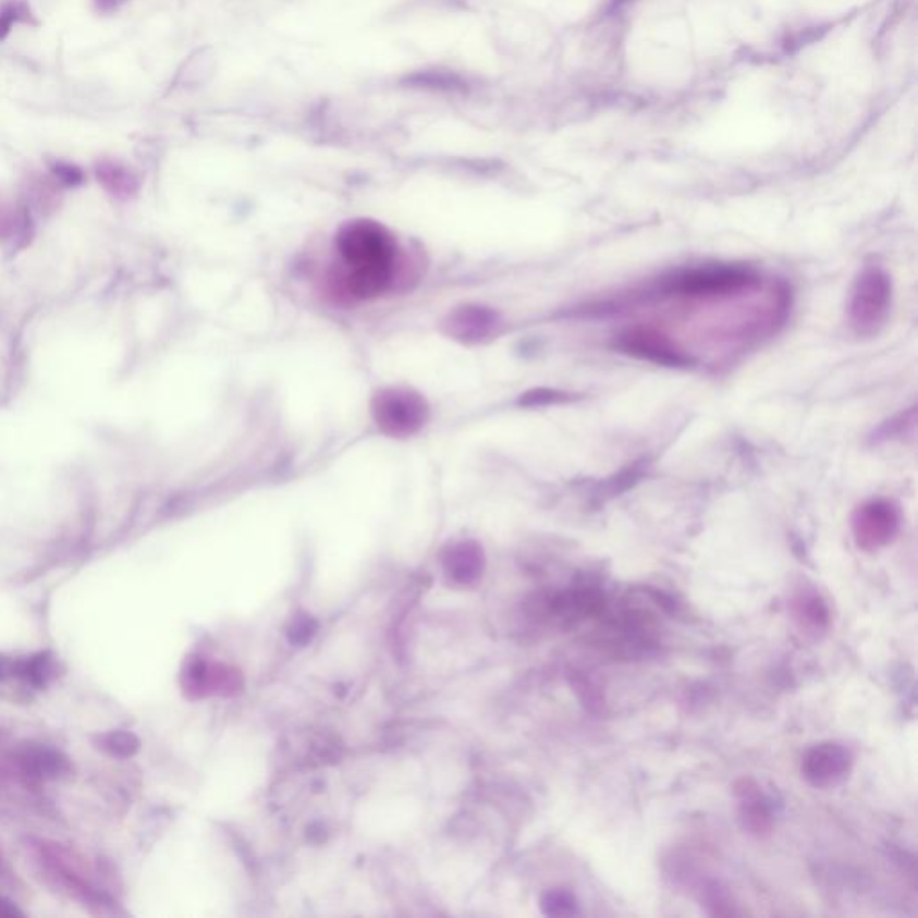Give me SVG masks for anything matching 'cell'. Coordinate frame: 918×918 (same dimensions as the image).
Returning a JSON list of instances; mask_svg holds the SVG:
<instances>
[{"label":"cell","instance_id":"6da1fadb","mask_svg":"<svg viewBox=\"0 0 918 918\" xmlns=\"http://www.w3.org/2000/svg\"><path fill=\"white\" fill-rule=\"evenodd\" d=\"M335 244L345 266L343 287L348 295L376 298L390 287L399 265V246L384 224L356 219L341 227Z\"/></svg>","mask_w":918,"mask_h":918},{"label":"cell","instance_id":"7a4b0ae2","mask_svg":"<svg viewBox=\"0 0 918 918\" xmlns=\"http://www.w3.org/2000/svg\"><path fill=\"white\" fill-rule=\"evenodd\" d=\"M892 277L883 266L870 265L859 271L854 282L848 320L854 332L862 338L879 334L892 310Z\"/></svg>","mask_w":918,"mask_h":918},{"label":"cell","instance_id":"3957f363","mask_svg":"<svg viewBox=\"0 0 918 918\" xmlns=\"http://www.w3.org/2000/svg\"><path fill=\"white\" fill-rule=\"evenodd\" d=\"M761 280L756 269L743 265H712L703 268L687 269L665 280L664 293L668 295L690 296V298H711L729 296L743 290L756 287Z\"/></svg>","mask_w":918,"mask_h":918},{"label":"cell","instance_id":"277c9868","mask_svg":"<svg viewBox=\"0 0 918 918\" xmlns=\"http://www.w3.org/2000/svg\"><path fill=\"white\" fill-rule=\"evenodd\" d=\"M371 415L377 427L393 438L413 437L429 420V404L426 399L404 385L385 388L371 401Z\"/></svg>","mask_w":918,"mask_h":918},{"label":"cell","instance_id":"5b68a950","mask_svg":"<svg viewBox=\"0 0 918 918\" xmlns=\"http://www.w3.org/2000/svg\"><path fill=\"white\" fill-rule=\"evenodd\" d=\"M615 351L665 368H689L695 360L675 341L651 327L635 326L615 335Z\"/></svg>","mask_w":918,"mask_h":918},{"label":"cell","instance_id":"8992f818","mask_svg":"<svg viewBox=\"0 0 918 918\" xmlns=\"http://www.w3.org/2000/svg\"><path fill=\"white\" fill-rule=\"evenodd\" d=\"M901 510L889 499H872L854 512L853 537L861 551L873 553L886 548L901 531Z\"/></svg>","mask_w":918,"mask_h":918},{"label":"cell","instance_id":"52a82bcc","mask_svg":"<svg viewBox=\"0 0 918 918\" xmlns=\"http://www.w3.org/2000/svg\"><path fill=\"white\" fill-rule=\"evenodd\" d=\"M853 751L840 743H820L807 750L801 761V775L820 790L842 784L853 770Z\"/></svg>","mask_w":918,"mask_h":918},{"label":"cell","instance_id":"ba28073f","mask_svg":"<svg viewBox=\"0 0 918 918\" xmlns=\"http://www.w3.org/2000/svg\"><path fill=\"white\" fill-rule=\"evenodd\" d=\"M737 807L740 825L748 834L757 837L770 836L775 825V815L770 797L754 779L736 782Z\"/></svg>","mask_w":918,"mask_h":918},{"label":"cell","instance_id":"9c48e42d","mask_svg":"<svg viewBox=\"0 0 918 918\" xmlns=\"http://www.w3.org/2000/svg\"><path fill=\"white\" fill-rule=\"evenodd\" d=\"M446 332L463 343H481L498 332L501 316L498 310L481 305H467L454 310L445 323Z\"/></svg>","mask_w":918,"mask_h":918},{"label":"cell","instance_id":"30bf717a","mask_svg":"<svg viewBox=\"0 0 918 918\" xmlns=\"http://www.w3.org/2000/svg\"><path fill=\"white\" fill-rule=\"evenodd\" d=\"M21 764L27 775L35 779H58L71 771L69 759L51 746H27Z\"/></svg>","mask_w":918,"mask_h":918},{"label":"cell","instance_id":"8fae6325","mask_svg":"<svg viewBox=\"0 0 918 918\" xmlns=\"http://www.w3.org/2000/svg\"><path fill=\"white\" fill-rule=\"evenodd\" d=\"M793 615L801 628L822 632L828 628L831 614L822 596L817 592H801L792 603Z\"/></svg>","mask_w":918,"mask_h":918},{"label":"cell","instance_id":"7c38bea8","mask_svg":"<svg viewBox=\"0 0 918 918\" xmlns=\"http://www.w3.org/2000/svg\"><path fill=\"white\" fill-rule=\"evenodd\" d=\"M446 565L454 578L460 582H473L481 573L482 551L477 548V543H460L452 549Z\"/></svg>","mask_w":918,"mask_h":918},{"label":"cell","instance_id":"4fadbf2b","mask_svg":"<svg viewBox=\"0 0 918 918\" xmlns=\"http://www.w3.org/2000/svg\"><path fill=\"white\" fill-rule=\"evenodd\" d=\"M97 179L115 196H127L137 188V180L121 163L102 160L97 163Z\"/></svg>","mask_w":918,"mask_h":918},{"label":"cell","instance_id":"5bb4252c","mask_svg":"<svg viewBox=\"0 0 918 918\" xmlns=\"http://www.w3.org/2000/svg\"><path fill=\"white\" fill-rule=\"evenodd\" d=\"M19 673L24 676L30 685L35 687H46L51 682L52 673H54V659H52L51 651H41V653L33 654L29 659L24 660L19 665Z\"/></svg>","mask_w":918,"mask_h":918},{"label":"cell","instance_id":"9a60e30c","mask_svg":"<svg viewBox=\"0 0 918 918\" xmlns=\"http://www.w3.org/2000/svg\"><path fill=\"white\" fill-rule=\"evenodd\" d=\"M97 748H101L105 754L119 759H127V757L135 756L140 746V740L135 734L126 731H112L107 734H101L97 737Z\"/></svg>","mask_w":918,"mask_h":918},{"label":"cell","instance_id":"2e32d148","mask_svg":"<svg viewBox=\"0 0 918 918\" xmlns=\"http://www.w3.org/2000/svg\"><path fill=\"white\" fill-rule=\"evenodd\" d=\"M915 424H917V412L915 407H911L909 412L901 413L893 416L892 420L884 421L883 426L873 432V442H889V440L904 438L906 434H914Z\"/></svg>","mask_w":918,"mask_h":918},{"label":"cell","instance_id":"e0dca14e","mask_svg":"<svg viewBox=\"0 0 918 918\" xmlns=\"http://www.w3.org/2000/svg\"><path fill=\"white\" fill-rule=\"evenodd\" d=\"M576 399L578 396L568 393V391L554 390V388H535V390L523 393V396L518 399V404L524 407H548L567 404V402L576 401Z\"/></svg>","mask_w":918,"mask_h":918},{"label":"cell","instance_id":"ac0fdd59","mask_svg":"<svg viewBox=\"0 0 918 918\" xmlns=\"http://www.w3.org/2000/svg\"><path fill=\"white\" fill-rule=\"evenodd\" d=\"M543 914L551 917H571L578 914V903L573 893L565 890H551L542 898Z\"/></svg>","mask_w":918,"mask_h":918},{"label":"cell","instance_id":"d6986e66","mask_svg":"<svg viewBox=\"0 0 918 918\" xmlns=\"http://www.w3.org/2000/svg\"><path fill=\"white\" fill-rule=\"evenodd\" d=\"M29 21V11L24 4L5 5L4 10L0 11V40L8 36L11 27L19 24V22Z\"/></svg>","mask_w":918,"mask_h":918},{"label":"cell","instance_id":"ffe728a7","mask_svg":"<svg viewBox=\"0 0 918 918\" xmlns=\"http://www.w3.org/2000/svg\"><path fill=\"white\" fill-rule=\"evenodd\" d=\"M54 174H57V179L60 182L66 183V185H77V183L83 182V173L76 166H71V163H57L54 168H52Z\"/></svg>","mask_w":918,"mask_h":918}]
</instances>
